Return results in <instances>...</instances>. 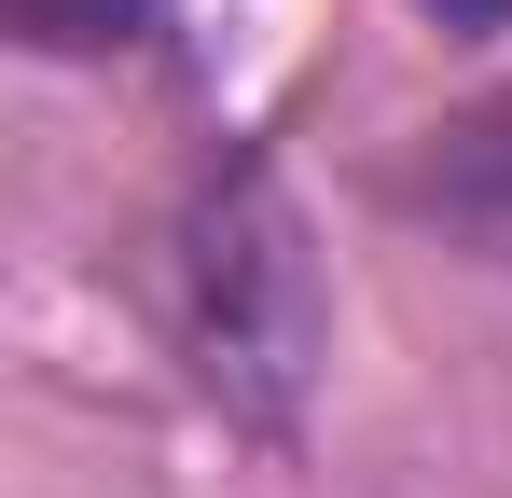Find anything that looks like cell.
<instances>
[{
	"instance_id": "6da1fadb",
	"label": "cell",
	"mask_w": 512,
	"mask_h": 498,
	"mask_svg": "<svg viewBox=\"0 0 512 498\" xmlns=\"http://www.w3.org/2000/svg\"><path fill=\"white\" fill-rule=\"evenodd\" d=\"M14 14V42H42V56H97V42H139L153 28V0H0Z\"/></svg>"
},
{
	"instance_id": "7a4b0ae2",
	"label": "cell",
	"mask_w": 512,
	"mask_h": 498,
	"mask_svg": "<svg viewBox=\"0 0 512 498\" xmlns=\"http://www.w3.org/2000/svg\"><path fill=\"white\" fill-rule=\"evenodd\" d=\"M429 14H443V28H499L512 0H429Z\"/></svg>"
}]
</instances>
